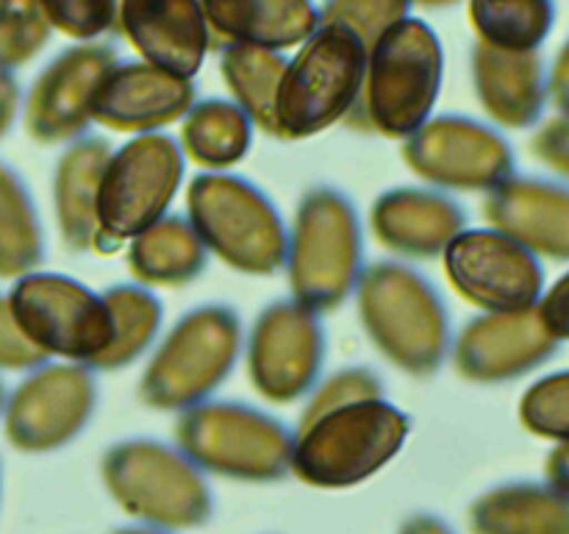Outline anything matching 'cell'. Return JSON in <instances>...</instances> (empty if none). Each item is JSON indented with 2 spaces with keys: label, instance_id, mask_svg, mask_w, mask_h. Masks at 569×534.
Listing matches in <instances>:
<instances>
[{
  "label": "cell",
  "instance_id": "19",
  "mask_svg": "<svg viewBox=\"0 0 569 534\" xmlns=\"http://www.w3.org/2000/svg\"><path fill=\"white\" fill-rule=\"evenodd\" d=\"M548 354V334L528 309L472 317L453 343V367L467 382H503Z\"/></svg>",
  "mask_w": 569,
  "mask_h": 534
},
{
  "label": "cell",
  "instance_id": "37",
  "mask_svg": "<svg viewBox=\"0 0 569 534\" xmlns=\"http://www.w3.org/2000/svg\"><path fill=\"white\" fill-rule=\"evenodd\" d=\"M398 534H456L450 528L448 521H442L439 515H431V512H415L403 521Z\"/></svg>",
  "mask_w": 569,
  "mask_h": 534
},
{
  "label": "cell",
  "instance_id": "10",
  "mask_svg": "<svg viewBox=\"0 0 569 534\" xmlns=\"http://www.w3.org/2000/svg\"><path fill=\"white\" fill-rule=\"evenodd\" d=\"M365 115L383 137H411L431 117L442 83V48L420 20H400L367 53Z\"/></svg>",
  "mask_w": 569,
  "mask_h": 534
},
{
  "label": "cell",
  "instance_id": "34",
  "mask_svg": "<svg viewBox=\"0 0 569 534\" xmlns=\"http://www.w3.org/2000/svg\"><path fill=\"white\" fill-rule=\"evenodd\" d=\"M50 26L78 39L103 33L114 20V0H39Z\"/></svg>",
  "mask_w": 569,
  "mask_h": 534
},
{
  "label": "cell",
  "instance_id": "38",
  "mask_svg": "<svg viewBox=\"0 0 569 534\" xmlns=\"http://www.w3.org/2000/svg\"><path fill=\"white\" fill-rule=\"evenodd\" d=\"M111 534H172V532H161V528H153V526H122Z\"/></svg>",
  "mask_w": 569,
  "mask_h": 534
},
{
  "label": "cell",
  "instance_id": "16",
  "mask_svg": "<svg viewBox=\"0 0 569 534\" xmlns=\"http://www.w3.org/2000/svg\"><path fill=\"white\" fill-rule=\"evenodd\" d=\"M111 67L114 53L103 44H78L61 53L28 95V134L42 145L83 137L92 122V98Z\"/></svg>",
  "mask_w": 569,
  "mask_h": 534
},
{
  "label": "cell",
  "instance_id": "25",
  "mask_svg": "<svg viewBox=\"0 0 569 534\" xmlns=\"http://www.w3.org/2000/svg\"><path fill=\"white\" fill-rule=\"evenodd\" d=\"M44 259V234L31 192L14 167L0 161V278H20Z\"/></svg>",
  "mask_w": 569,
  "mask_h": 534
},
{
  "label": "cell",
  "instance_id": "7",
  "mask_svg": "<svg viewBox=\"0 0 569 534\" xmlns=\"http://www.w3.org/2000/svg\"><path fill=\"white\" fill-rule=\"evenodd\" d=\"M178 451L203 473L237 482H278L292 473L295 432L242 400H203L178 415Z\"/></svg>",
  "mask_w": 569,
  "mask_h": 534
},
{
  "label": "cell",
  "instance_id": "18",
  "mask_svg": "<svg viewBox=\"0 0 569 534\" xmlns=\"http://www.w3.org/2000/svg\"><path fill=\"white\" fill-rule=\"evenodd\" d=\"M467 215L439 189L395 187L378 195L370 209L372 237L409 259H433L465 231Z\"/></svg>",
  "mask_w": 569,
  "mask_h": 534
},
{
  "label": "cell",
  "instance_id": "24",
  "mask_svg": "<svg viewBox=\"0 0 569 534\" xmlns=\"http://www.w3.org/2000/svg\"><path fill=\"white\" fill-rule=\"evenodd\" d=\"M183 156L209 172H226L239 165L253 142V122L228 100H203L183 120Z\"/></svg>",
  "mask_w": 569,
  "mask_h": 534
},
{
  "label": "cell",
  "instance_id": "11",
  "mask_svg": "<svg viewBox=\"0 0 569 534\" xmlns=\"http://www.w3.org/2000/svg\"><path fill=\"white\" fill-rule=\"evenodd\" d=\"M11 315L20 332L44 356L92 365L114 339V320L103 293L61 273L33 270L20 276L9 293Z\"/></svg>",
  "mask_w": 569,
  "mask_h": 534
},
{
  "label": "cell",
  "instance_id": "27",
  "mask_svg": "<svg viewBox=\"0 0 569 534\" xmlns=\"http://www.w3.org/2000/svg\"><path fill=\"white\" fill-rule=\"evenodd\" d=\"M283 70L287 65L276 50L231 44L222 53V72L237 106L270 137H276V95Z\"/></svg>",
  "mask_w": 569,
  "mask_h": 534
},
{
  "label": "cell",
  "instance_id": "13",
  "mask_svg": "<svg viewBox=\"0 0 569 534\" xmlns=\"http://www.w3.org/2000/svg\"><path fill=\"white\" fill-rule=\"evenodd\" d=\"M326 362V332L317 312L295 298L272 300L248 337V376L270 404L309 398Z\"/></svg>",
  "mask_w": 569,
  "mask_h": 534
},
{
  "label": "cell",
  "instance_id": "21",
  "mask_svg": "<svg viewBox=\"0 0 569 534\" xmlns=\"http://www.w3.org/2000/svg\"><path fill=\"white\" fill-rule=\"evenodd\" d=\"M111 145L103 137H78L56 161L53 209L56 226L70 250H98V195Z\"/></svg>",
  "mask_w": 569,
  "mask_h": 534
},
{
  "label": "cell",
  "instance_id": "12",
  "mask_svg": "<svg viewBox=\"0 0 569 534\" xmlns=\"http://www.w3.org/2000/svg\"><path fill=\"white\" fill-rule=\"evenodd\" d=\"M98 406L94 370L78 362L33 367L6 398V439L22 454H50L70 445L89 426Z\"/></svg>",
  "mask_w": 569,
  "mask_h": 534
},
{
  "label": "cell",
  "instance_id": "15",
  "mask_svg": "<svg viewBox=\"0 0 569 534\" xmlns=\"http://www.w3.org/2000/svg\"><path fill=\"white\" fill-rule=\"evenodd\" d=\"M403 161L442 189H495L509 178V145L470 117L426 120L403 142Z\"/></svg>",
  "mask_w": 569,
  "mask_h": 534
},
{
  "label": "cell",
  "instance_id": "17",
  "mask_svg": "<svg viewBox=\"0 0 569 534\" xmlns=\"http://www.w3.org/2000/svg\"><path fill=\"white\" fill-rule=\"evenodd\" d=\"M192 83L153 65H114L92 98V120L111 131L150 134L187 117Z\"/></svg>",
  "mask_w": 569,
  "mask_h": 534
},
{
  "label": "cell",
  "instance_id": "8",
  "mask_svg": "<svg viewBox=\"0 0 569 534\" xmlns=\"http://www.w3.org/2000/svg\"><path fill=\"white\" fill-rule=\"evenodd\" d=\"M367 72V44L350 28L326 22L283 70L276 95V137L326 131L353 109Z\"/></svg>",
  "mask_w": 569,
  "mask_h": 534
},
{
  "label": "cell",
  "instance_id": "26",
  "mask_svg": "<svg viewBox=\"0 0 569 534\" xmlns=\"http://www.w3.org/2000/svg\"><path fill=\"white\" fill-rule=\"evenodd\" d=\"M103 298L114 320V339L89 367L120 370L137 362L156 343L164 309H161V300L142 284H114L106 289Z\"/></svg>",
  "mask_w": 569,
  "mask_h": 534
},
{
  "label": "cell",
  "instance_id": "31",
  "mask_svg": "<svg viewBox=\"0 0 569 534\" xmlns=\"http://www.w3.org/2000/svg\"><path fill=\"white\" fill-rule=\"evenodd\" d=\"M50 22L39 0H0V70L20 67L44 44Z\"/></svg>",
  "mask_w": 569,
  "mask_h": 534
},
{
  "label": "cell",
  "instance_id": "28",
  "mask_svg": "<svg viewBox=\"0 0 569 534\" xmlns=\"http://www.w3.org/2000/svg\"><path fill=\"white\" fill-rule=\"evenodd\" d=\"M472 534H559L565 515L533 487H498L470 506Z\"/></svg>",
  "mask_w": 569,
  "mask_h": 534
},
{
  "label": "cell",
  "instance_id": "20",
  "mask_svg": "<svg viewBox=\"0 0 569 534\" xmlns=\"http://www.w3.org/2000/svg\"><path fill=\"white\" fill-rule=\"evenodd\" d=\"M122 26L148 65L192 78L206 53V17L198 0H122Z\"/></svg>",
  "mask_w": 569,
  "mask_h": 534
},
{
  "label": "cell",
  "instance_id": "3",
  "mask_svg": "<svg viewBox=\"0 0 569 534\" xmlns=\"http://www.w3.org/2000/svg\"><path fill=\"white\" fill-rule=\"evenodd\" d=\"M187 220L222 265L276 276L287 261L289 228L264 189L231 172H200L187 187Z\"/></svg>",
  "mask_w": 569,
  "mask_h": 534
},
{
  "label": "cell",
  "instance_id": "1",
  "mask_svg": "<svg viewBox=\"0 0 569 534\" xmlns=\"http://www.w3.org/2000/svg\"><path fill=\"white\" fill-rule=\"evenodd\" d=\"M361 326L398 370L428 378L450 354V315L431 278L400 261L365 267L356 284Z\"/></svg>",
  "mask_w": 569,
  "mask_h": 534
},
{
  "label": "cell",
  "instance_id": "23",
  "mask_svg": "<svg viewBox=\"0 0 569 534\" xmlns=\"http://www.w3.org/2000/svg\"><path fill=\"white\" fill-rule=\"evenodd\" d=\"M209 250L187 217L167 215L128 239V267L142 287H183L206 270Z\"/></svg>",
  "mask_w": 569,
  "mask_h": 534
},
{
  "label": "cell",
  "instance_id": "9",
  "mask_svg": "<svg viewBox=\"0 0 569 534\" xmlns=\"http://www.w3.org/2000/svg\"><path fill=\"white\" fill-rule=\"evenodd\" d=\"M183 170L181 145L159 131L137 134L111 150L98 195V254H111L167 217Z\"/></svg>",
  "mask_w": 569,
  "mask_h": 534
},
{
  "label": "cell",
  "instance_id": "30",
  "mask_svg": "<svg viewBox=\"0 0 569 534\" xmlns=\"http://www.w3.org/2000/svg\"><path fill=\"white\" fill-rule=\"evenodd\" d=\"M472 20L483 39L498 48H526L542 31L537 0H476Z\"/></svg>",
  "mask_w": 569,
  "mask_h": 534
},
{
  "label": "cell",
  "instance_id": "2",
  "mask_svg": "<svg viewBox=\"0 0 569 534\" xmlns=\"http://www.w3.org/2000/svg\"><path fill=\"white\" fill-rule=\"evenodd\" d=\"M283 267L292 298L317 315L339 309L356 293L365 270V234L342 189L317 184L300 198Z\"/></svg>",
  "mask_w": 569,
  "mask_h": 534
},
{
  "label": "cell",
  "instance_id": "32",
  "mask_svg": "<svg viewBox=\"0 0 569 534\" xmlns=\"http://www.w3.org/2000/svg\"><path fill=\"white\" fill-rule=\"evenodd\" d=\"M383 398V382L376 370L370 367H342L326 382L317 384L306 398V409L300 415V426L311 423L315 417L326 415V412L342 409V406L359 404V400H378Z\"/></svg>",
  "mask_w": 569,
  "mask_h": 534
},
{
  "label": "cell",
  "instance_id": "6",
  "mask_svg": "<svg viewBox=\"0 0 569 534\" xmlns=\"http://www.w3.org/2000/svg\"><path fill=\"white\" fill-rule=\"evenodd\" d=\"M242 343V320L231 306H194L153 350L139 378V398L159 412L203 404L233 373Z\"/></svg>",
  "mask_w": 569,
  "mask_h": 534
},
{
  "label": "cell",
  "instance_id": "14",
  "mask_svg": "<svg viewBox=\"0 0 569 534\" xmlns=\"http://www.w3.org/2000/svg\"><path fill=\"white\" fill-rule=\"evenodd\" d=\"M456 293L483 312H522L537 300L542 273L537 261L495 228H465L442 254Z\"/></svg>",
  "mask_w": 569,
  "mask_h": 534
},
{
  "label": "cell",
  "instance_id": "22",
  "mask_svg": "<svg viewBox=\"0 0 569 534\" xmlns=\"http://www.w3.org/2000/svg\"><path fill=\"white\" fill-rule=\"evenodd\" d=\"M206 20L233 44L267 50L303 42L317 28L309 0H206Z\"/></svg>",
  "mask_w": 569,
  "mask_h": 534
},
{
  "label": "cell",
  "instance_id": "29",
  "mask_svg": "<svg viewBox=\"0 0 569 534\" xmlns=\"http://www.w3.org/2000/svg\"><path fill=\"white\" fill-rule=\"evenodd\" d=\"M478 92L489 115L509 126H522L533 117V83L526 67L506 61V56L483 48L476 56Z\"/></svg>",
  "mask_w": 569,
  "mask_h": 534
},
{
  "label": "cell",
  "instance_id": "33",
  "mask_svg": "<svg viewBox=\"0 0 569 534\" xmlns=\"http://www.w3.org/2000/svg\"><path fill=\"white\" fill-rule=\"evenodd\" d=\"M403 11L406 0H331L326 9V20L350 28L370 53L372 44L403 20Z\"/></svg>",
  "mask_w": 569,
  "mask_h": 534
},
{
  "label": "cell",
  "instance_id": "5",
  "mask_svg": "<svg viewBox=\"0 0 569 534\" xmlns=\"http://www.w3.org/2000/svg\"><path fill=\"white\" fill-rule=\"evenodd\" d=\"M409 432V415L387 398L326 412L295 432L292 473L320 490L353 487L383 471Z\"/></svg>",
  "mask_w": 569,
  "mask_h": 534
},
{
  "label": "cell",
  "instance_id": "4",
  "mask_svg": "<svg viewBox=\"0 0 569 534\" xmlns=\"http://www.w3.org/2000/svg\"><path fill=\"white\" fill-rule=\"evenodd\" d=\"M111 498L142 526L187 532L211 521L214 495L206 473L172 445L150 437L114 443L100 459Z\"/></svg>",
  "mask_w": 569,
  "mask_h": 534
},
{
  "label": "cell",
  "instance_id": "39",
  "mask_svg": "<svg viewBox=\"0 0 569 534\" xmlns=\"http://www.w3.org/2000/svg\"><path fill=\"white\" fill-rule=\"evenodd\" d=\"M3 406H6V387L3 382H0V412H3Z\"/></svg>",
  "mask_w": 569,
  "mask_h": 534
},
{
  "label": "cell",
  "instance_id": "36",
  "mask_svg": "<svg viewBox=\"0 0 569 534\" xmlns=\"http://www.w3.org/2000/svg\"><path fill=\"white\" fill-rule=\"evenodd\" d=\"M17 106H20V89L11 78L9 70H0V139L9 131L11 122L17 117Z\"/></svg>",
  "mask_w": 569,
  "mask_h": 534
},
{
  "label": "cell",
  "instance_id": "35",
  "mask_svg": "<svg viewBox=\"0 0 569 534\" xmlns=\"http://www.w3.org/2000/svg\"><path fill=\"white\" fill-rule=\"evenodd\" d=\"M44 362H48V356L17 326L9 295H0V370H33Z\"/></svg>",
  "mask_w": 569,
  "mask_h": 534
}]
</instances>
